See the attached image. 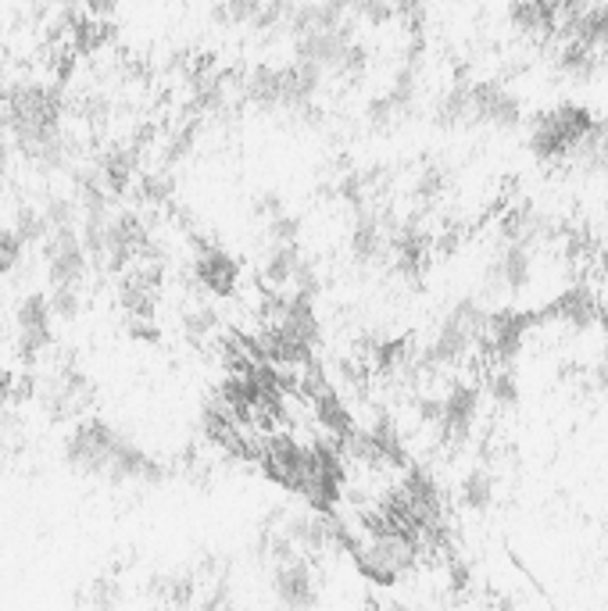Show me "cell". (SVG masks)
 Listing matches in <instances>:
<instances>
[{
    "instance_id": "4",
    "label": "cell",
    "mask_w": 608,
    "mask_h": 611,
    "mask_svg": "<svg viewBox=\"0 0 608 611\" xmlns=\"http://www.w3.org/2000/svg\"><path fill=\"white\" fill-rule=\"evenodd\" d=\"M55 312L47 294L32 290L14 304V354L22 365H37L40 354L55 344Z\"/></svg>"
},
{
    "instance_id": "8",
    "label": "cell",
    "mask_w": 608,
    "mask_h": 611,
    "mask_svg": "<svg viewBox=\"0 0 608 611\" xmlns=\"http://www.w3.org/2000/svg\"><path fill=\"white\" fill-rule=\"evenodd\" d=\"M540 315H545V322H559V326L572 329V333H584L590 326H598V315H601V297L590 290V286H566V290H559L548 308H540Z\"/></svg>"
},
{
    "instance_id": "18",
    "label": "cell",
    "mask_w": 608,
    "mask_h": 611,
    "mask_svg": "<svg viewBox=\"0 0 608 611\" xmlns=\"http://www.w3.org/2000/svg\"><path fill=\"white\" fill-rule=\"evenodd\" d=\"M598 329L605 333V347H608V297L601 300V315H598Z\"/></svg>"
},
{
    "instance_id": "5",
    "label": "cell",
    "mask_w": 608,
    "mask_h": 611,
    "mask_svg": "<svg viewBox=\"0 0 608 611\" xmlns=\"http://www.w3.org/2000/svg\"><path fill=\"white\" fill-rule=\"evenodd\" d=\"M43 276L50 290H58V286H76V290H82V283L90 276V250L82 244L79 229H55L47 236Z\"/></svg>"
},
{
    "instance_id": "10",
    "label": "cell",
    "mask_w": 608,
    "mask_h": 611,
    "mask_svg": "<svg viewBox=\"0 0 608 611\" xmlns=\"http://www.w3.org/2000/svg\"><path fill=\"white\" fill-rule=\"evenodd\" d=\"M498 497V475L487 465H472L462 480H459V504L465 512H491V504Z\"/></svg>"
},
{
    "instance_id": "13",
    "label": "cell",
    "mask_w": 608,
    "mask_h": 611,
    "mask_svg": "<svg viewBox=\"0 0 608 611\" xmlns=\"http://www.w3.org/2000/svg\"><path fill=\"white\" fill-rule=\"evenodd\" d=\"M47 300L58 322H76L82 315V290H76V286H58V290L47 294Z\"/></svg>"
},
{
    "instance_id": "19",
    "label": "cell",
    "mask_w": 608,
    "mask_h": 611,
    "mask_svg": "<svg viewBox=\"0 0 608 611\" xmlns=\"http://www.w3.org/2000/svg\"><path fill=\"white\" fill-rule=\"evenodd\" d=\"M0 422H4V415H0ZM0 451H4V430H0Z\"/></svg>"
},
{
    "instance_id": "14",
    "label": "cell",
    "mask_w": 608,
    "mask_h": 611,
    "mask_svg": "<svg viewBox=\"0 0 608 611\" xmlns=\"http://www.w3.org/2000/svg\"><path fill=\"white\" fill-rule=\"evenodd\" d=\"M90 601H94V611H115L118 601H122V590H118L115 580H97L90 590Z\"/></svg>"
},
{
    "instance_id": "15",
    "label": "cell",
    "mask_w": 608,
    "mask_h": 611,
    "mask_svg": "<svg viewBox=\"0 0 608 611\" xmlns=\"http://www.w3.org/2000/svg\"><path fill=\"white\" fill-rule=\"evenodd\" d=\"M26 390H29L26 383H19V380L11 376V372L0 368V415H4V412H8V404L19 401V397L26 394Z\"/></svg>"
},
{
    "instance_id": "3",
    "label": "cell",
    "mask_w": 608,
    "mask_h": 611,
    "mask_svg": "<svg viewBox=\"0 0 608 611\" xmlns=\"http://www.w3.org/2000/svg\"><path fill=\"white\" fill-rule=\"evenodd\" d=\"M540 326H545V315L540 312H522V308H512V304H501V308L491 312V322H487L483 362L512 368Z\"/></svg>"
},
{
    "instance_id": "12",
    "label": "cell",
    "mask_w": 608,
    "mask_h": 611,
    "mask_svg": "<svg viewBox=\"0 0 608 611\" xmlns=\"http://www.w3.org/2000/svg\"><path fill=\"white\" fill-rule=\"evenodd\" d=\"M179 326H183V333H187L190 344H208V339L215 336V329H218V315H215V308L197 304V308L183 312Z\"/></svg>"
},
{
    "instance_id": "6",
    "label": "cell",
    "mask_w": 608,
    "mask_h": 611,
    "mask_svg": "<svg viewBox=\"0 0 608 611\" xmlns=\"http://www.w3.org/2000/svg\"><path fill=\"white\" fill-rule=\"evenodd\" d=\"M469 108H472V129L516 132L527 122L522 100L509 87H501V82H469Z\"/></svg>"
},
{
    "instance_id": "11",
    "label": "cell",
    "mask_w": 608,
    "mask_h": 611,
    "mask_svg": "<svg viewBox=\"0 0 608 611\" xmlns=\"http://www.w3.org/2000/svg\"><path fill=\"white\" fill-rule=\"evenodd\" d=\"M11 229H14V236L26 244V247H32V244H47V236H50V226H47V215L40 211V208H32V204H19L14 208V215H11Z\"/></svg>"
},
{
    "instance_id": "16",
    "label": "cell",
    "mask_w": 608,
    "mask_h": 611,
    "mask_svg": "<svg viewBox=\"0 0 608 611\" xmlns=\"http://www.w3.org/2000/svg\"><path fill=\"white\" fill-rule=\"evenodd\" d=\"M590 380H595L598 394H608V347L601 351V358L595 362V372H590Z\"/></svg>"
},
{
    "instance_id": "1",
    "label": "cell",
    "mask_w": 608,
    "mask_h": 611,
    "mask_svg": "<svg viewBox=\"0 0 608 611\" xmlns=\"http://www.w3.org/2000/svg\"><path fill=\"white\" fill-rule=\"evenodd\" d=\"M598 122L601 118L587 105H577V100H562V105L540 111L527 132L530 158L545 168H569Z\"/></svg>"
},
{
    "instance_id": "9",
    "label": "cell",
    "mask_w": 608,
    "mask_h": 611,
    "mask_svg": "<svg viewBox=\"0 0 608 611\" xmlns=\"http://www.w3.org/2000/svg\"><path fill=\"white\" fill-rule=\"evenodd\" d=\"M190 272H194V283L212 297H233L236 286H241V265H236V258L229 250L212 244L197 247Z\"/></svg>"
},
{
    "instance_id": "2",
    "label": "cell",
    "mask_w": 608,
    "mask_h": 611,
    "mask_svg": "<svg viewBox=\"0 0 608 611\" xmlns=\"http://www.w3.org/2000/svg\"><path fill=\"white\" fill-rule=\"evenodd\" d=\"M126 433L108 418H76L61 440V462L69 472L87 480H111L115 457L126 447Z\"/></svg>"
},
{
    "instance_id": "17",
    "label": "cell",
    "mask_w": 608,
    "mask_h": 611,
    "mask_svg": "<svg viewBox=\"0 0 608 611\" xmlns=\"http://www.w3.org/2000/svg\"><path fill=\"white\" fill-rule=\"evenodd\" d=\"M8 168H11V147H8L4 136H0V186H4V179H8Z\"/></svg>"
},
{
    "instance_id": "7",
    "label": "cell",
    "mask_w": 608,
    "mask_h": 611,
    "mask_svg": "<svg viewBox=\"0 0 608 611\" xmlns=\"http://www.w3.org/2000/svg\"><path fill=\"white\" fill-rule=\"evenodd\" d=\"M258 462L268 480L301 497L312 475V444H297L294 436H273L262 444Z\"/></svg>"
}]
</instances>
